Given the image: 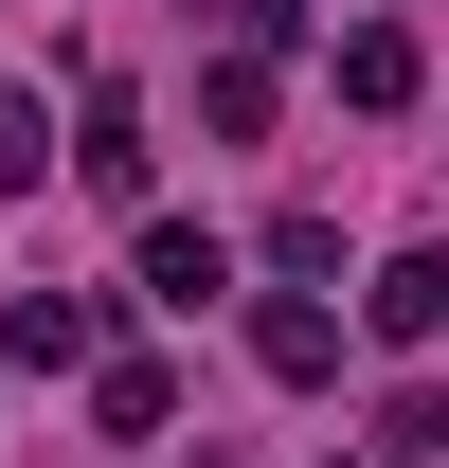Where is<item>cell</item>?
Wrapping results in <instances>:
<instances>
[{
  "mask_svg": "<svg viewBox=\"0 0 449 468\" xmlns=\"http://www.w3.org/2000/svg\"><path fill=\"white\" fill-rule=\"evenodd\" d=\"M341 90H360V109H413V37L360 18V37H341Z\"/></svg>",
  "mask_w": 449,
  "mask_h": 468,
  "instance_id": "obj_8",
  "label": "cell"
},
{
  "mask_svg": "<svg viewBox=\"0 0 449 468\" xmlns=\"http://www.w3.org/2000/svg\"><path fill=\"white\" fill-rule=\"evenodd\" d=\"M378 468H449V397H395L378 414Z\"/></svg>",
  "mask_w": 449,
  "mask_h": 468,
  "instance_id": "obj_10",
  "label": "cell"
},
{
  "mask_svg": "<svg viewBox=\"0 0 449 468\" xmlns=\"http://www.w3.org/2000/svg\"><path fill=\"white\" fill-rule=\"evenodd\" d=\"M0 360H37V378H90V360H109V306H90V289H18V306H0Z\"/></svg>",
  "mask_w": 449,
  "mask_h": 468,
  "instance_id": "obj_1",
  "label": "cell"
},
{
  "mask_svg": "<svg viewBox=\"0 0 449 468\" xmlns=\"http://www.w3.org/2000/svg\"><path fill=\"white\" fill-rule=\"evenodd\" d=\"M126 289H144V306H180V324H198V306L234 289V252H216V234H198V217H144V252H126Z\"/></svg>",
  "mask_w": 449,
  "mask_h": 468,
  "instance_id": "obj_2",
  "label": "cell"
},
{
  "mask_svg": "<svg viewBox=\"0 0 449 468\" xmlns=\"http://www.w3.org/2000/svg\"><path fill=\"white\" fill-rule=\"evenodd\" d=\"M360 324H378V343H432V324H449V252H378Z\"/></svg>",
  "mask_w": 449,
  "mask_h": 468,
  "instance_id": "obj_6",
  "label": "cell"
},
{
  "mask_svg": "<svg viewBox=\"0 0 449 468\" xmlns=\"http://www.w3.org/2000/svg\"><path fill=\"white\" fill-rule=\"evenodd\" d=\"M252 360H270V378H341V306L324 289H270L252 306Z\"/></svg>",
  "mask_w": 449,
  "mask_h": 468,
  "instance_id": "obj_5",
  "label": "cell"
},
{
  "mask_svg": "<svg viewBox=\"0 0 449 468\" xmlns=\"http://www.w3.org/2000/svg\"><path fill=\"white\" fill-rule=\"evenodd\" d=\"M72 180L144 217V180H162V144H144V109H126V90H90V126H72Z\"/></svg>",
  "mask_w": 449,
  "mask_h": 468,
  "instance_id": "obj_3",
  "label": "cell"
},
{
  "mask_svg": "<svg viewBox=\"0 0 449 468\" xmlns=\"http://www.w3.org/2000/svg\"><path fill=\"white\" fill-rule=\"evenodd\" d=\"M55 180V90H0V198Z\"/></svg>",
  "mask_w": 449,
  "mask_h": 468,
  "instance_id": "obj_7",
  "label": "cell"
},
{
  "mask_svg": "<svg viewBox=\"0 0 449 468\" xmlns=\"http://www.w3.org/2000/svg\"><path fill=\"white\" fill-rule=\"evenodd\" d=\"M90 432H109V451H162V432H180V378H162V360H90Z\"/></svg>",
  "mask_w": 449,
  "mask_h": 468,
  "instance_id": "obj_4",
  "label": "cell"
},
{
  "mask_svg": "<svg viewBox=\"0 0 449 468\" xmlns=\"http://www.w3.org/2000/svg\"><path fill=\"white\" fill-rule=\"evenodd\" d=\"M198 126L252 144V126H270V55H216V72H198Z\"/></svg>",
  "mask_w": 449,
  "mask_h": 468,
  "instance_id": "obj_9",
  "label": "cell"
}]
</instances>
